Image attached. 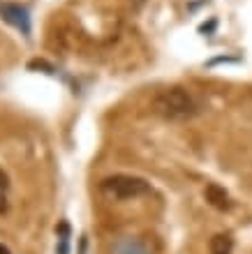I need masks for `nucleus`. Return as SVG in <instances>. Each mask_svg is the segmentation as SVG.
<instances>
[{
    "label": "nucleus",
    "mask_w": 252,
    "mask_h": 254,
    "mask_svg": "<svg viewBox=\"0 0 252 254\" xmlns=\"http://www.w3.org/2000/svg\"><path fill=\"white\" fill-rule=\"evenodd\" d=\"M7 208H9V178L0 169V215L7 213Z\"/></svg>",
    "instance_id": "0eeeda50"
},
{
    "label": "nucleus",
    "mask_w": 252,
    "mask_h": 254,
    "mask_svg": "<svg viewBox=\"0 0 252 254\" xmlns=\"http://www.w3.org/2000/svg\"><path fill=\"white\" fill-rule=\"evenodd\" d=\"M206 201H208L213 208H218V210H229V208H232L229 194L220 188V185H208V188H206Z\"/></svg>",
    "instance_id": "39448f33"
},
{
    "label": "nucleus",
    "mask_w": 252,
    "mask_h": 254,
    "mask_svg": "<svg viewBox=\"0 0 252 254\" xmlns=\"http://www.w3.org/2000/svg\"><path fill=\"white\" fill-rule=\"evenodd\" d=\"M153 111L167 121H187L197 114V102L185 88H165L155 95L153 100Z\"/></svg>",
    "instance_id": "f257e3e1"
},
{
    "label": "nucleus",
    "mask_w": 252,
    "mask_h": 254,
    "mask_svg": "<svg viewBox=\"0 0 252 254\" xmlns=\"http://www.w3.org/2000/svg\"><path fill=\"white\" fill-rule=\"evenodd\" d=\"M0 16L23 35H30V16L26 7L14 5V2H0Z\"/></svg>",
    "instance_id": "7ed1b4c3"
},
{
    "label": "nucleus",
    "mask_w": 252,
    "mask_h": 254,
    "mask_svg": "<svg viewBox=\"0 0 252 254\" xmlns=\"http://www.w3.org/2000/svg\"><path fill=\"white\" fill-rule=\"evenodd\" d=\"M0 254H12V252L7 250V245H0Z\"/></svg>",
    "instance_id": "6e6552de"
},
{
    "label": "nucleus",
    "mask_w": 252,
    "mask_h": 254,
    "mask_svg": "<svg viewBox=\"0 0 252 254\" xmlns=\"http://www.w3.org/2000/svg\"><path fill=\"white\" fill-rule=\"evenodd\" d=\"M111 254H153V252L139 238H120V241L113 243Z\"/></svg>",
    "instance_id": "20e7f679"
},
{
    "label": "nucleus",
    "mask_w": 252,
    "mask_h": 254,
    "mask_svg": "<svg viewBox=\"0 0 252 254\" xmlns=\"http://www.w3.org/2000/svg\"><path fill=\"white\" fill-rule=\"evenodd\" d=\"M100 188H102V192L113 196V199H134V196H141V194L151 192V185L144 178L127 176V174L109 176V178L102 181Z\"/></svg>",
    "instance_id": "f03ea898"
},
{
    "label": "nucleus",
    "mask_w": 252,
    "mask_h": 254,
    "mask_svg": "<svg viewBox=\"0 0 252 254\" xmlns=\"http://www.w3.org/2000/svg\"><path fill=\"white\" fill-rule=\"evenodd\" d=\"M234 241L229 234H218L211 238V254H232Z\"/></svg>",
    "instance_id": "423d86ee"
}]
</instances>
